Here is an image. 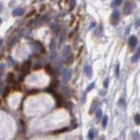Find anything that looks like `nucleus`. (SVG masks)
<instances>
[{
  "mask_svg": "<svg viewBox=\"0 0 140 140\" xmlns=\"http://www.w3.org/2000/svg\"><path fill=\"white\" fill-rule=\"evenodd\" d=\"M120 21V12L119 11H113L111 14V23L112 25H117Z\"/></svg>",
  "mask_w": 140,
  "mask_h": 140,
  "instance_id": "obj_1",
  "label": "nucleus"
},
{
  "mask_svg": "<svg viewBox=\"0 0 140 140\" xmlns=\"http://www.w3.org/2000/svg\"><path fill=\"white\" fill-rule=\"evenodd\" d=\"M136 44H137V38H136L135 36H131V37L129 38V40H128V45H129V47L134 49V47H136Z\"/></svg>",
  "mask_w": 140,
  "mask_h": 140,
  "instance_id": "obj_2",
  "label": "nucleus"
},
{
  "mask_svg": "<svg viewBox=\"0 0 140 140\" xmlns=\"http://www.w3.org/2000/svg\"><path fill=\"white\" fill-rule=\"evenodd\" d=\"M139 58H140V47H138L136 54L133 56V58H131V61H134V63H135V61H137Z\"/></svg>",
  "mask_w": 140,
  "mask_h": 140,
  "instance_id": "obj_3",
  "label": "nucleus"
},
{
  "mask_svg": "<svg viewBox=\"0 0 140 140\" xmlns=\"http://www.w3.org/2000/svg\"><path fill=\"white\" fill-rule=\"evenodd\" d=\"M29 67H30V61H26L25 64L23 65V67H22V70H23V72L26 73L29 70Z\"/></svg>",
  "mask_w": 140,
  "mask_h": 140,
  "instance_id": "obj_4",
  "label": "nucleus"
},
{
  "mask_svg": "<svg viewBox=\"0 0 140 140\" xmlns=\"http://www.w3.org/2000/svg\"><path fill=\"white\" fill-rule=\"evenodd\" d=\"M23 9H21V8H19V9H15L13 11V15L14 16H19V15H22L23 14Z\"/></svg>",
  "mask_w": 140,
  "mask_h": 140,
  "instance_id": "obj_5",
  "label": "nucleus"
},
{
  "mask_svg": "<svg viewBox=\"0 0 140 140\" xmlns=\"http://www.w3.org/2000/svg\"><path fill=\"white\" fill-rule=\"evenodd\" d=\"M131 9H133V5H131V3H128V5H126L124 11H125L126 14H128V13H131Z\"/></svg>",
  "mask_w": 140,
  "mask_h": 140,
  "instance_id": "obj_6",
  "label": "nucleus"
},
{
  "mask_svg": "<svg viewBox=\"0 0 140 140\" xmlns=\"http://www.w3.org/2000/svg\"><path fill=\"white\" fill-rule=\"evenodd\" d=\"M84 72L86 73L89 77H91L92 75V68L89 67V66H85V67H84Z\"/></svg>",
  "mask_w": 140,
  "mask_h": 140,
  "instance_id": "obj_7",
  "label": "nucleus"
},
{
  "mask_svg": "<svg viewBox=\"0 0 140 140\" xmlns=\"http://www.w3.org/2000/svg\"><path fill=\"white\" fill-rule=\"evenodd\" d=\"M94 138H95V131H94L93 129H91V131H89V139L94 140Z\"/></svg>",
  "mask_w": 140,
  "mask_h": 140,
  "instance_id": "obj_8",
  "label": "nucleus"
},
{
  "mask_svg": "<svg viewBox=\"0 0 140 140\" xmlns=\"http://www.w3.org/2000/svg\"><path fill=\"white\" fill-rule=\"evenodd\" d=\"M107 123H108V117H103V122H101L103 128H106V127H107Z\"/></svg>",
  "mask_w": 140,
  "mask_h": 140,
  "instance_id": "obj_9",
  "label": "nucleus"
},
{
  "mask_svg": "<svg viewBox=\"0 0 140 140\" xmlns=\"http://www.w3.org/2000/svg\"><path fill=\"white\" fill-rule=\"evenodd\" d=\"M70 75H71V71H70V70H68L67 72L65 73V80H67V81H68V80L70 79Z\"/></svg>",
  "mask_w": 140,
  "mask_h": 140,
  "instance_id": "obj_10",
  "label": "nucleus"
},
{
  "mask_svg": "<svg viewBox=\"0 0 140 140\" xmlns=\"http://www.w3.org/2000/svg\"><path fill=\"white\" fill-rule=\"evenodd\" d=\"M135 122H136V124H138V125L140 124V115L139 114L135 115Z\"/></svg>",
  "mask_w": 140,
  "mask_h": 140,
  "instance_id": "obj_11",
  "label": "nucleus"
},
{
  "mask_svg": "<svg viewBox=\"0 0 140 140\" xmlns=\"http://www.w3.org/2000/svg\"><path fill=\"white\" fill-rule=\"evenodd\" d=\"M122 3V0H113V5H120Z\"/></svg>",
  "mask_w": 140,
  "mask_h": 140,
  "instance_id": "obj_12",
  "label": "nucleus"
},
{
  "mask_svg": "<svg viewBox=\"0 0 140 140\" xmlns=\"http://www.w3.org/2000/svg\"><path fill=\"white\" fill-rule=\"evenodd\" d=\"M96 117H97V119H100V117H101V110H98L97 113H96Z\"/></svg>",
  "mask_w": 140,
  "mask_h": 140,
  "instance_id": "obj_13",
  "label": "nucleus"
},
{
  "mask_svg": "<svg viewBox=\"0 0 140 140\" xmlns=\"http://www.w3.org/2000/svg\"><path fill=\"white\" fill-rule=\"evenodd\" d=\"M94 86H95V83H92V84H91V85H89V87H87L86 92H89V91H91V89H93V87H94Z\"/></svg>",
  "mask_w": 140,
  "mask_h": 140,
  "instance_id": "obj_14",
  "label": "nucleus"
},
{
  "mask_svg": "<svg viewBox=\"0 0 140 140\" xmlns=\"http://www.w3.org/2000/svg\"><path fill=\"white\" fill-rule=\"evenodd\" d=\"M119 73H120V66L117 65V69H115V75L119 77Z\"/></svg>",
  "mask_w": 140,
  "mask_h": 140,
  "instance_id": "obj_15",
  "label": "nucleus"
},
{
  "mask_svg": "<svg viewBox=\"0 0 140 140\" xmlns=\"http://www.w3.org/2000/svg\"><path fill=\"white\" fill-rule=\"evenodd\" d=\"M13 75H11V73H10V75H8V81H9V82H11V80H12V81H13Z\"/></svg>",
  "mask_w": 140,
  "mask_h": 140,
  "instance_id": "obj_16",
  "label": "nucleus"
},
{
  "mask_svg": "<svg viewBox=\"0 0 140 140\" xmlns=\"http://www.w3.org/2000/svg\"><path fill=\"white\" fill-rule=\"evenodd\" d=\"M108 85H109V79H106L105 80V83H103V86L108 87Z\"/></svg>",
  "mask_w": 140,
  "mask_h": 140,
  "instance_id": "obj_17",
  "label": "nucleus"
},
{
  "mask_svg": "<svg viewBox=\"0 0 140 140\" xmlns=\"http://www.w3.org/2000/svg\"><path fill=\"white\" fill-rule=\"evenodd\" d=\"M3 70H5V67H3V65H0V75L3 73Z\"/></svg>",
  "mask_w": 140,
  "mask_h": 140,
  "instance_id": "obj_18",
  "label": "nucleus"
},
{
  "mask_svg": "<svg viewBox=\"0 0 140 140\" xmlns=\"http://www.w3.org/2000/svg\"><path fill=\"white\" fill-rule=\"evenodd\" d=\"M139 25H140V19H137V24H135V26H137L138 27Z\"/></svg>",
  "mask_w": 140,
  "mask_h": 140,
  "instance_id": "obj_19",
  "label": "nucleus"
},
{
  "mask_svg": "<svg viewBox=\"0 0 140 140\" xmlns=\"http://www.w3.org/2000/svg\"><path fill=\"white\" fill-rule=\"evenodd\" d=\"M0 23H1V19H0Z\"/></svg>",
  "mask_w": 140,
  "mask_h": 140,
  "instance_id": "obj_20",
  "label": "nucleus"
},
{
  "mask_svg": "<svg viewBox=\"0 0 140 140\" xmlns=\"http://www.w3.org/2000/svg\"><path fill=\"white\" fill-rule=\"evenodd\" d=\"M0 9H1V5H0Z\"/></svg>",
  "mask_w": 140,
  "mask_h": 140,
  "instance_id": "obj_21",
  "label": "nucleus"
}]
</instances>
